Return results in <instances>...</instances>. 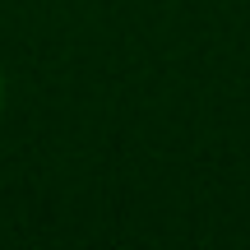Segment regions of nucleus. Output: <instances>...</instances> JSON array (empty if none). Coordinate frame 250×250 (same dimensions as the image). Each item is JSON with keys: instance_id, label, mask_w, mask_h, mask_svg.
Wrapping results in <instances>:
<instances>
[{"instance_id": "1", "label": "nucleus", "mask_w": 250, "mask_h": 250, "mask_svg": "<svg viewBox=\"0 0 250 250\" xmlns=\"http://www.w3.org/2000/svg\"><path fill=\"white\" fill-rule=\"evenodd\" d=\"M0 107H5V74H0Z\"/></svg>"}]
</instances>
